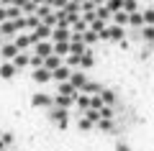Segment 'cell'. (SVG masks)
Masks as SVG:
<instances>
[{
	"label": "cell",
	"instance_id": "obj_1",
	"mask_svg": "<svg viewBox=\"0 0 154 151\" xmlns=\"http://www.w3.org/2000/svg\"><path fill=\"white\" fill-rule=\"evenodd\" d=\"M49 36H51V28H49V26H44V23H38L28 38H31V44H38V41H46Z\"/></svg>",
	"mask_w": 154,
	"mask_h": 151
},
{
	"label": "cell",
	"instance_id": "obj_2",
	"mask_svg": "<svg viewBox=\"0 0 154 151\" xmlns=\"http://www.w3.org/2000/svg\"><path fill=\"white\" fill-rule=\"evenodd\" d=\"M69 36H72V31L67 26L51 28V38H54V44H69Z\"/></svg>",
	"mask_w": 154,
	"mask_h": 151
},
{
	"label": "cell",
	"instance_id": "obj_3",
	"mask_svg": "<svg viewBox=\"0 0 154 151\" xmlns=\"http://www.w3.org/2000/svg\"><path fill=\"white\" fill-rule=\"evenodd\" d=\"M67 82H69V85L75 87V90H82V85H85L88 80H85V74H82V72L72 69V72H69V80H67Z\"/></svg>",
	"mask_w": 154,
	"mask_h": 151
},
{
	"label": "cell",
	"instance_id": "obj_4",
	"mask_svg": "<svg viewBox=\"0 0 154 151\" xmlns=\"http://www.w3.org/2000/svg\"><path fill=\"white\" fill-rule=\"evenodd\" d=\"M51 105H54V108H72V105H75V97H64V95H57V97H51Z\"/></svg>",
	"mask_w": 154,
	"mask_h": 151
},
{
	"label": "cell",
	"instance_id": "obj_5",
	"mask_svg": "<svg viewBox=\"0 0 154 151\" xmlns=\"http://www.w3.org/2000/svg\"><path fill=\"white\" fill-rule=\"evenodd\" d=\"M69 67H64V64H62V67H57V69L54 72H51V80H57V82H67V80H69Z\"/></svg>",
	"mask_w": 154,
	"mask_h": 151
},
{
	"label": "cell",
	"instance_id": "obj_6",
	"mask_svg": "<svg viewBox=\"0 0 154 151\" xmlns=\"http://www.w3.org/2000/svg\"><path fill=\"white\" fill-rule=\"evenodd\" d=\"M49 54H54V49H51V44H49V41H38V44H36V56L46 59Z\"/></svg>",
	"mask_w": 154,
	"mask_h": 151
},
{
	"label": "cell",
	"instance_id": "obj_7",
	"mask_svg": "<svg viewBox=\"0 0 154 151\" xmlns=\"http://www.w3.org/2000/svg\"><path fill=\"white\" fill-rule=\"evenodd\" d=\"M16 67H13V62H3V64H0V77H3V80H11V77H16Z\"/></svg>",
	"mask_w": 154,
	"mask_h": 151
},
{
	"label": "cell",
	"instance_id": "obj_8",
	"mask_svg": "<svg viewBox=\"0 0 154 151\" xmlns=\"http://www.w3.org/2000/svg\"><path fill=\"white\" fill-rule=\"evenodd\" d=\"M51 120H57V123H59V128H67V110L54 108V110H51Z\"/></svg>",
	"mask_w": 154,
	"mask_h": 151
},
{
	"label": "cell",
	"instance_id": "obj_9",
	"mask_svg": "<svg viewBox=\"0 0 154 151\" xmlns=\"http://www.w3.org/2000/svg\"><path fill=\"white\" fill-rule=\"evenodd\" d=\"M57 67H62V56H57V54H49L44 59V69H49V72H54Z\"/></svg>",
	"mask_w": 154,
	"mask_h": 151
},
{
	"label": "cell",
	"instance_id": "obj_10",
	"mask_svg": "<svg viewBox=\"0 0 154 151\" xmlns=\"http://www.w3.org/2000/svg\"><path fill=\"white\" fill-rule=\"evenodd\" d=\"M16 23L13 21H5V23H0V36H5V38H11V36H16Z\"/></svg>",
	"mask_w": 154,
	"mask_h": 151
},
{
	"label": "cell",
	"instance_id": "obj_11",
	"mask_svg": "<svg viewBox=\"0 0 154 151\" xmlns=\"http://www.w3.org/2000/svg\"><path fill=\"white\" fill-rule=\"evenodd\" d=\"M13 46H16L18 51H26V49L31 46V38H28L26 33H16V44H13Z\"/></svg>",
	"mask_w": 154,
	"mask_h": 151
},
{
	"label": "cell",
	"instance_id": "obj_12",
	"mask_svg": "<svg viewBox=\"0 0 154 151\" xmlns=\"http://www.w3.org/2000/svg\"><path fill=\"white\" fill-rule=\"evenodd\" d=\"M57 95H64V97H75L77 90L69 85V82H59V87H57Z\"/></svg>",
	"mask_w": 154,
	"mask_h": 151
},
{
	"label": "cell",
	"instance_id": "obj_13",
	"mask_svg": "<svg viewBox=\"0 0 154 151\" xmlns=\"http://www.w3.org/2000/svg\"><path fill=\"white\" fill-rule=\"evenodd\" d=\"M31 103H33V105H38V108H51V97H49V95H44V92H38V95H33Z\"/></svg>",
	"mask_w": 154,
	"mask_h": 151
},
{
	"label": "cell",
	"instance_id": "obj_14",
	"mask_svg": "<svg viewBox=\"0 0 154 151\" xmlns=\"http://www.w3.org/2000/svg\"><path fill=\"white\" fill-rule=\"evenodd\" d=\"M13 67H16V69H23V67H28V54H26V51H18V54L13 56Z\"/></svg>",
	"mask_w": 154,
	"mask_h": 151
},
{
	"label": "cell",
	"instance_id": "obj_15",
	"mask_svg": "<svg viewBox=\"0 0 154 151\" xmlns=\"http://www.w3.org/2000/svg\"><path fill=\"white\" fill-rule=\"evenodd\" d=\"M18 54V49L13 46V44H5V46H0V56H3V59H11L13 62V56Z\"/></svg>",
	"mask_w": 154,
	"mask_h": 151
},
{
	"label": "cell",
	"instance_id": "obj_16",
	"mask_svg": "<svg viewBox=\"0 0 154 151\" xmlns=\"http://www.w3.org/2000/svg\"><path fill=\"white\" fill-rule=\"evenodd\" d=\"M33 80L44 85V82H49V80H51V72H49V69H44V67H41V69H33Z\"/></svg>",
	"mask_w": 154,
	"mask_h": 151
},
{
	"label": "cell",
	"instance_id": "obj_17",
	"mask_svg": "<svg viewBox=\"0 0 154 151\" xmlns=\"http://www.w3.org/2000/svg\"><path fill=\"white\" fill-rule=\"evenodd\" d=\"M82 90H85V95H100V90H103V87H100L98 85V82H85V85H82Z\"/></svg>",
	"mask_w": 154,
	"mask_h": 151
},
{
	"label": "cell",
	"instance_id": "obj_18",
	"mask_svg": "<svg viewBox=\"0 0 154 151\" xmlns=\"http://www.w3.org/2000/svg\"><path fill=\"white\" fill-rule=\"evenodd\" d=\"M123 33H126V28H121V26H108V38H116V41H121Z\"/></svg>",
	"mask_w": 154,
	"mask_h": 151
},
{
	"label": "cell",
	"instance_id": "obj_19",
	"mask_svg": "<svg viewBox=\"0 0 154 151\" xmlns=\"http://www.w3.org/2000/svg\"><path fill=\"white\" fill-rule=\"evenodd\" d=\"M113 21H116V26H128V13H123V11H116L113 13Z\"/></svg>",
	"mask_w": 154,
	"mask_h": 151
},
{
	"label": "cell",
	"instance_id": "obj_20",
	"mask_svg": "<svg viewBox=\"0 0 154 151\" xmlns=\"http://www.w3.org/2000/svg\"><path fill=\"white\" fill-rule=\"evenodd\" d=\"M80 59H82L80 54H67V62H64V67H69V69H80Z\"/></svg>",
	"mask_w": 154,
	"mask_h": 151
},
{
	"label": "cell",
	"instance_id": "obj_21",
	"mask_svg": "<svg viewBox=\"0 0 154 151\" xmlns=\"http://www.w3.org/2000/svg\"><path fill=\"white\" fill-rule=\"evenodd\" d=\"M33 13H36L38 21H44V18L51 16V8H49V5H36V11H33Z\"/></svg>",
	"mask_w": 154,
	"mask_h": 151
},
{
	"label": "cell",
	"instance_id": "obj_22",
	"mask_svg": "<svg viewBox=\"0 0 154 151\" xmlns=\"http://www.w3.org/2000/svg\"><path fill=\"white\" fill-rule=\"evenodd\" d=\"M128 26H139V28H141L144 26V18H141V13H128Z\"/></svg>",
	"mask_w": 154,
	"mask_h": 151
},
{
	"label": "cell",
	"instance_id": "obj_23",
	"mask_svg": "<svg viewBox=\"0 0 154 151\" xmlns=\"http://www.w3.org/2000/svg\"><path fill=\"white\" fill-rule=\"evenodd\" d=\"M51 49H54V54H57V56L69 54V44H51Z\"/></svg>",
	"mask_w": 154,
	"mask_h": 151
},
{
	"label": "cell",
	"instance_id": "obj_24",
	"mask_svg": "<svg viewBox=\"0 0 154 151\" xmlns=\"http://www.w3.org/2000/svg\"><path fill=\"white\" fill-rule=\"evenodd\" d=\"M141 18H144V26H154V8H146L141 13Z\"/></svg>",
	"mask_w": 154,
	"mask_h": 151
},
{
	"label": "cell",
	"instance_id": "obj_25",
	"mask_svg": "<svg viewBox=\"0 0 154 151\" xmlns=\"http://www.w3.org/2000/svg\"><path fill=\"white\" fill-rule=\"evenodd\" d=\"M95 41H98V33H95V31H90V28H88V31L82 33V44L88 46V44H95Z\"/></svg>",
	"mask_w": 154,
	"mask_h": 151
},
{
	"label": "cell",
	"instance_id": "obj_26",
	"mask_svg": "<svg viewBox=\"0 0 154 151\" xmlns=\"http://www.w3.org/2000/svg\"><path fill=\"white\" fill-rule=\"evenodd\" d=\"M75 103L80 105L82 110H88V108H90V97H88V95H75Z\"/></svg>",
	"mask_w": 154,
	"mask_h": 151
},
{
	"label": "cell",
	"instance_id": "obj_27",
	"mask_svg": "<svg viewBox=\"0 0 154 151\" xmlns=\"http://www.w3.org/2000/svg\"><path fill=\"white\" fill-rule=\"evenodd\" d=\"M95 64V59H93V54H90V49L82 54V59H80V67H93Z\"/></svg>",
	"mask_w": 154,
	"mask_h": 151
},
{
	"label": "cell",
	"instance_id": "obj_28",
	"mask_svg": "<svg viewBox=\"0 0 154 151\" xmlns=\"http://www.w3.org/2000/svg\"><path fill=\"white\" fill-rule=\"evenodd\" d=\"M72 26H75V28H72V31H75V33H85V31H88V23H85L82 18H77V21L72 23Z\"/></svg>",
	"mask_w": 154,
	"mask_h": 151
},
{
	"label": "cell",
	"instance_id": "obj_29",
	"mask_svg": "<svg viewBox=\"0 0 154 151\" xmlns=\"http://www.w3.org/2000/svg\"><path fill=\"white\" fill-rule=\"evenodd\" d=\"M98 113H100V118H103V120H110V118H113V108H110V105H103Z\"/></svg>",
	"mask_w": 154,
	"mask_h": 151
},
{
	"label": "cell",
	"instance_id": "obj_30",
	"mask_svg": "<svg viewBox=\"0 0 154 151\" xmlns=\"http://www.w3.org/2000/svg\"><path fill=\"white\" fill-rule=\"evenodd\" d=\"M28 64H31L33 69H41V67H44V59H41V56H36V54H33V56H28Z\"/></svg>",
	"mask_w": 154,
	"mask_h": 151
},
{
	"label": "cell",
	"instance_id": "obj_31",
	"mask_svg": "<svg viewBox=\"0 0 154 151\" xmlns=\"http://www.w3.org/2000/svg\"><path fill=\"white\" fill-rule=\"evenodd\" d=\"M100 100H103V105H110L113 103V92L110 90H100Z\"/></svg>",
	"mask_w": 154,
	"mask_h": 151
},
{
	"label": "cell",
	"instance_id": "obj_32",
	"mask_svg": "<svg viewBox=\"0 0 154 151\" xmlns=\"http://www.w3.org/2000/svg\"><path fill=\"white\" fill-rule=\"evenodd\" d=\"M85 113H88V120H90V123H98V120H100V113H98L95 108H88Z\"/></svg>",
	"mask_w": 154,
	"mask_h": 151
},
{
	"label": "cell",
	"instance_id": "obj_33",
	"mask_svg": "<svg viewBox=\"0 0 154 151\" xmlns=\"http://www.w3.org/2000/svg\"><path fill=\"white\" fill-rule=\"evenodd\" d=\"M141 36L146 38V41H154V26H144V31H141Z\"/></svg>",
	"mask_w": 154,
	"mask_h": 151
},
{
	"label": "cell",
	"instance_id": "obj_34",
	"mask_svg": "<svg viewBox=\"0 0 154 151\" xmlns=\"http://www.w3.org/2000/svg\"><path fill=\"white\" fill-rule=\"evenodd\" d=\"M98 128H100V131H110L113 125H110V120H103V118H100V120H98Z\"/></svg>",
	"mask_w": 154,
	"mask_h": 151
},
{
	"label": "cell",
	"instance_id": "obj_35",
	"mask_svg": "<svg viewBox=\"0 0 154 151\" xmlns=\"http://www.w3.org/2000/svg\"><path fill=\"white\" fill-rule=\"evenodd\" d=\"M67 3H69V0H51V8H62V11H64Z\"/></svg>",
	"mask_w": 154,
	"mask_h": 151
},
{
	"label": "cell",
	"instance_id": "obj_36",
	"mask_svg": "<svg viewBox=\"0 0 154 151\" xmlns=\"http://www.w3.org/2000/svg\"><path fill=\"white\" fill-rule=\"evenodd\" d=\"M80 128H82V131H90V128H93V123H90L88 118H82V120H80Z\"/></svg>",
	"mask_w": 154,
	"mask_h": 151
},
{
	"label": "cell",
	"instance_id": "obj_37",
	"mask_svg": "<svg viewBox=\"0 0 154 151\" xmlns=\"http://www.w3.org/2000/svg\"><path fill=\"white\" fill-rule=\"evenodd\" d=\"M90 3H93V5H95V8H98V5H100V8H103V5H105V0H90Z\"/></svg>",
	"mask_w": 154,
	"mask_h": 151
},
{
	"label": "cell",
	"instance_id": "obj_38",
	"mask_svg": "<svg viewBox=\"0 0 154 151\" xmlns=\"http://www.w3.org/2000/svg\"><path fill=\"white\" fill-rule=\"evenodd\" d=\"M0 5H8V8H11V5H13V0H0Z\"/></svg>",
	"mask_w": 154,
	"mask_h": 151
},
{
	"label": "cell",
	"instance_id": "obj_39",
	"mask_svg": "<svg viewBox=\"0 0 154 151\" xmlns=\"http://www.w3.org/2000/svg\"><path fill=\"white\" fill-rule=\"evenodd\" d=\"M116 151H128V149H126V146H118V149H116Z\"/></svg>",
	"mask_w": 154,
	"mask_h": 151
},
{
	"label": "cell",
	"instance_id": "obj_40",
	"mask_svg": "<svg viewBox=\"0 0 154 151\" xmlns=\"http://www.w3.org/2000/svg\"><path fill=\"white\" fill-rule=\"evenodd\" d=\"M0 64H3V62H0Z\"/></svg>",
	"mask_w": 154,
	"mask_h": 151
},
{
	"label": "cell",
	"instance_id": "obj_41",
	"mask_svg": "<svg viewBox=\"0 0 154 151\" xmlns=\"http://www.w3.org/2000/svg\"><path fill=\"white\" fill-rule=\"evenodd\" d=\"M0 38H3V36H0Z\"/></svg>",
	"mask_w": 154,
	"mask_h": 151
}]
</instances>
